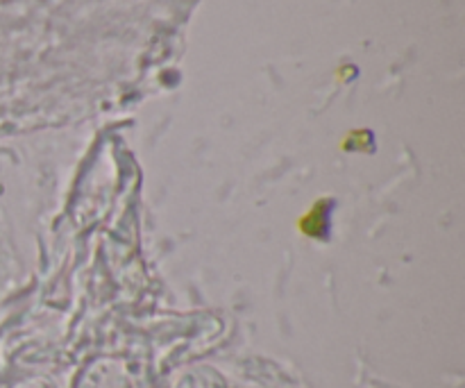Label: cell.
<instances>
[{
  "label": "cell",
  "instance_id": "3957f363",
  "mask_svg": "<svg viewBox=\"0 0 465 388\" xmlns=\"http://www.w3.org/2000/svg\"><path fill=\"white\" fill-rule=\"evenodd\" d=\"M18 388H48V386H45L44 382L35 380V382H27V384H23V386H18Z\"/></svg>",
  "mask_w": 465,
  "mask_h": 388
},
{
  "label": "cell",
  "instance_id": "6da1fadb",
  "mask_svg": "<svg viewBox=\"0 0 465 388\" xmlns=\"http://www.w3.org/2000/svg\"><path fill=\"white\" fill-rule=\"evenodd\" d=\"M71 388H134V384L123 359L95 357L77 371Z\"/></svg>",
  "mask_w": 465,
  "mask_h": 388
},
{
  "label": "cell",
  "instance_id": "7a4b0ae2",
  "mask_svg": "<svg viewBox=\"0 0 465 388\" xmlns=\"http://www.w3.org/2000/svg\"><path fill=\"white\" fill-rule=\"evenodd\" d=\"M173 388H230L225 375L218 368L200 363V366L189 368L175 380Z\"/></svg>",
  "mask_w": 465,
  "mask_h": 388
}]
</instances>
